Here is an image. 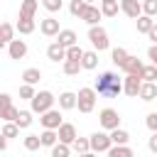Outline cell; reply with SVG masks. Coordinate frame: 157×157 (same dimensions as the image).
<instances>
[{"label": "cell", "mask_w": 157, "mask_h": 157, "mask_svg": "<svg viewBox=\"0 0 157 157\" xmlns=\"http://www.w3.org/2000/svg\"><path fill=\"white\" fill-rule=\"evenodd\" d=\"M42 145H39V135H27L25 137V150H29V152H37Z\"/></svg>", "instance_id": "obj_38"}, {"label": "cell", "mask_w": 157, "mask_h": 157, "mask_svg": "<svg viewBox=\"0 0 157 157\" xmlns=\"http://www.w3.org/2000/svg\"><path fill=\"white\" fill-rule=\"evenodd\" d=\"M88 39H91V44H93V49H96V52H103V49H108V47H110V42H108V32H105L101 25L88 27Z\"/></svg>", "instance_id": "obj_3"}, {"label": "cell", "mask_w": 157, "mask_h": 157, "mask_svg": "<svg viewBox=\"0 0 157 157\" xmlns=\"http://www.w3.org/2000/svg\"><path fill=\"white\" fill-rule=\"evenodd\" d=\"M76 39H78V37H76L74 29H59V34H56V44H61L64 49H66V47H74Z\"/></svg>", "instance_id": "obj_16"}, {"label": "cell", "mask_w": 157, "mask_h": 157, "mask_svg": "<svg viewBox=\"0 0 157 157\" xmlns=\"http://www.w3.org/2000/svg\"><path fill=\"white\" fill-rule=\"evenodd\" d=\"M15 125H17L20 130H22V128H29V125H32V113H29V110H17Z\"/></svg>", "instance_id": "obj_31"}, {"label": "cell", "mask_w": 157, "mask_h": 157, "mask_svg": "<svg viewBox=\"0 0 157 157\" xmlns=\"http://www.w3.org/2000/svg\"><path fill=\"white\" fill-rule=\"evenodd\" d=\"M108 157H135L132 150L128 145H110L108 147Z\"/></svg>", "instance_id": "obj_26"}, {"label": "cell", "mask_w": 157, "mask_h": 157, "mask_svg": "<svg viewBox=\"0 0 157 157\" xmlns=\"http://www.w3.org/2000/svg\"><path fill=\"white\" fill-rule=\"evenodd\" d=\"M93 91H96V96L113 98V96H118L123 91V78L115 71H103V74H98V78L93 83Z\"/></svg>", "instance_id": "obj_1"}, {"label": "cell", "mask_w": 157, "mask_h": 157, "mask_svg": "<svg viewBox=\"0 0 157 157\" xmlns=\"http://www.w3.org/2000/svg\"><path fill=\"white\" fill-rule=\"evenodd\" d=\"M108 147H110V137H108V132L98 130V132H93V135L88 137V150H91L93 155H98V152H108Z\"/></svg>", "instance_id": "obj_6"}, {"label": "cell", "mask_w": 157, "mask_h": 157, "mask_svg": "<svg viewBox=\"0 0 157 157\" xmlns=\"http://www.w3.org/2000/svg\"><path fill=\"white\" fill-rule=\"evenodd\" d=\"M81 54H83V49H81L78 44L66 47V59H71V61H81Z\"/></svg>", "instance_id": "obj_39"}, {"label": "cell", "mask_w": 157, "mask_h": 157, "mask_svg": "<svg viewBox=\"0 0 157 157\" xmlns=\"http://www.w3.org/2000/svg\"><path fill=\"white\" fill-rule=\"evenodd\" d=\"M42 2H44V0H42Z\"/></svg>", "instance_id": "obj_52"}, {"label": "cell", "mask_w": 157, "mask_h": 157, "mask_svg": "<svg viewBox=\"0 0 157 157\" xmlns=\"http://www.w3.org/2000/svg\"><path fill=\"white\" fill-rule=\"evenodd\" d=\"M39 123H42V128L44 130H56L64 120H61V113L59 110H54V108H49L47 113H42V118H39Z\"/></svg>", "instance_id": "obj_9"}, {"label": "cell", "mask_w": 157, "mask_h": 157, "mask_svg": "<svg viewBox=\"0 0 157 157\" xmlns=\"http://www.w3.org/2000/svg\"><path fill=\"white\" fill-rule=\"evenodd\" d=\"M147 59H150V64L157 66V44H152V47L147 49Z\"/></svg>", "instance_id": "obj_43"}, {"label": "cell", "mask_w": 157, "mask_h": 157, "mask_svg": "<svg viewBox=\"0 0 157 157\" xmlns=\"http://www.w3.org/2000/svg\"><path fill=\"white\" fill-rule=\"evenodd\" d=\"M22 81H25L27 86H34V83H39V81H42V71H39V69H34V66H29V69H25V71H22Z\"/></svg>", "instance_id": "obj_21"}, {"label": "cell", "mask_w": 157, "mask_h": 157, "mask_svg": "<svg viewBox=\"0 0 157 157\" xmlns=\"http://www.w3.org/2000/svg\"><path fill=\"white\" fill-rule=\"evenodd\" d=\"M0 135H2L5 140H10V137H17V135H20V128H17L15 123H5V125H2V132H0Z\"/></svg>", "instance_id": "obj_37"}, {"label": "cell", "mask_w": 157, "mask_h": 157, "mask_svg": "<svg viewBox=\"0 0 157 157\" xmlns=\"http://www.w3.org/2000/svg\"><path fill=\"white\" fill-rule=\"evenodd\" d=\"M76 108L81 113H91L96 108V91L93 88H78V93H76Z\"/></svg>", "instance_id": "obj_4"}, {"label": "cell", "mask_w": 157, "mask_h": 157, "mask_svg": "<svg viewBox=\"0 0 157 157\" xmlns=\"http://www.w3.org/2000/svg\"><path fill=\"white\" fill-rule=\"evenodd\" d=\"M147 147H150V152H157V132H152V135H150Z\"/></svg>", "instance_id": "obj_45"}, {"label": "cell", "mask_w": 157, "mask_h": 157, "mask_svg": "<svg viewBox=\"0 0 157 157\" xmlns=\"http://www.w3.org/2000/svg\"><path fill=\"white\" fill-rule=\"evenodd\" d=\"M147 128H150L152 132H157V113H150V115H147Z\"/></svg>", "instance_id": "obj_44"}, {"label": "cell", "mask_w": 157, "mask_h": 157, "mask_svg": "<svg viewBox=\"0 0 157 157\" xmlns=\"http://www.w3.org/2000/svg\"><path fill=\"white\" fill-rule=\"evenodd\" d=\"M140 10H142V15L155 17L157 15V0H140Z\"/></svg>", "instance_id": "obj_34"}, {"label": "cell", "mask_w": 157, "mask_h": 157, "mask_svg": "<svg viewBox=\"0 0 157 157\" xmlns=\"http://www.w3.org/2000/svg\"><path fill=\"white\" fill-rule=\"evenodd\" d=\"M37 0H22V5H20V17H25V20H34V15H37Z\"/></svg>", "instance_id": "obj_19"}, {"label": "cell", "mask_w": 157, "mask_h": 157, "mask_svg": "<svg viewBox=\"0 0 157 157\" xmlns=\"http://www.w3.org/2000/svg\"><path fill=\"white\" fill-rule=\"evenodd\" d=\"M98 123H101V128L103 130H115V128H120V115H118V110L115 108H103L101 113H98Z\"/></svg>", "instance_id": "obj_5"}, {"label": "cell", "mask_w": 157, "mask_h": 157, "mask_svg": "<svg viewBox=\"0 0 157 157\" xmlns=\"http://www.w3.org/2000/svg\"><path fill=\"white\" fill-rule=\"evenodd\" d=\"M61 69H64L66 76H76V74L81 71V64H78V61H71V59H64V61H61Z\"/></svg>", "instance_id": "obj_32"}, {"label": "cell", "mask_w": 157, "mask_h": 157, "mask_svg": "<svg viewBox=\"0 0 157 157\" xmlns=\"http://www.w3.org/2000/svg\"><path fill=\"white\" fill-rule=\"evenodd\" d=\"M59 108H61V110H71V108H76V93H71V91L59 93Z\"/></svg>", "instance_id": "obj_22"}, {"label": "cell", "mask_w": 157, "mask_h": 157, "mask_svg": "<svg viewBox=\"0 0 157 157\" xmlns=\"http://www.w3.org/2000/svg\"><path fill=\"white\" fill-rule=\"evenodd\" d=\"M98 10H101V17H115L120 7H118V0H108V2H101Z\"/></svg>", "instance_id": "obj_24"}, {"label": "cell", "mask_w": 157, "mask_h": 157, "mask_svg": "<svg viewBox=\"0 0 157 157\" xmlns=\"http://www.w3.org/2000/svg\"><path fill=\"white\" fill-rule=\"evenodd\" d=\"M7 54H10V59H25L27 56V42L25 39L7 42Z\"/></svg>", "instance_id": "obj_11"}, {"label": "cell", "mask_w": 157, "mask_h": 157, "mask_svg": "<svg viewBox=\"0 0 157 157\" xmlns=\"http://www.w3.org/2000/svg\"><path fill=\"white\" fill-rule=\"evenodd\" d=\"M140 83H142V81H140L137 76H125V78H123V91H125V93H128L130 98H137Z\"/></svg>", "instance_id": "obj_15"}, {"label": "cell", "mask_w": 157, "mask_h": 157, "mask_svg": "<svg viewBox=\"0 0 157 157\" xmlns=\"http://www.w3.org/2000/svg\"><path fill=\"white\" fill-rule=\"evenodd\" d=\"M69 147H71V150H74L76 155H83V152H91V150H88V137H76V140H74V142H71Z\"/></svg>", "instance_id": "obj_33"}, {"label": "cell", "mask_w": 157, "mask_h": 157, "mask_svg": "<svg viewBox=\"0 0 157 157\" xmlns=\"http://www.w3.org/2000/svg\"><path fill=\"white\" fill-rule=\"evenodd\" d=\"M142 66H145V64H142L137 56H130V54H128V59H125V61H123L118 69H120L125 76H137V78H140V71H142Z\"/></svg>", "instance_id": "obj_8"}, {"label": "cell", "mask_w": 157, "mask_h": 157, "mask_svg": "<svg viewBox=\"0 0 157 157\" xmlns=\"http://www.w3.org/2000/svg\"><path fill=\"white\" fill-rule=\"evenodd\" d=\"M52 157H71V147L56 142V145H52Z\"/></svg>", "instance_id": "obj_36"}, {"label": "cell", "mask_w": 157, "mask_h": 157, "mask_svg": "<svg viewBox=\"0 0 157 157\" xmlns=\"http://www.w3.org/2000/svg\"><path fill=\"white\" fill-rule=\"evenodd\" d=\"M78 20H83L88 27H93V25H98V20H101V10H98L96 5H86V7L81 10Z\"/></svg>", "instance_id": "obj_12"}, {"label": "cell", "mask_w": 157, "mask_h": 157, "mask_svg": "<svg viewBox=\"0 0 157 157\" xmlns=\"http://www.w3.org/2000/svg\"><path fill=\"white\" fill-rule=\"evenodd\" d=\"M76 157H96L93 152H83V155H76Z\"/></svg>", "instance_id": "obj_48"}, {"label": "cell", "mask_w": 157, "mask_h": 157, "mask_svg": "<svg viewBox=\"0 0 157 157\" xmlns=\"http://www.w3.org/2000/svg\"><path fill=\"white\" fill-rule=\"evenodd\" d=\"M83 7H86V2H83V0H71V5H69V12H71L74 17H78Z\"/></svg>", "instance_id": "obj_41"}, {"label": "cell", "mask_w": 157, "mask_h": 157, "mask_svg": "<svg viewBox=\"0 0 157 157\" xmlns=\"http://www.w3.org/2000/svg\"><path fill=\"white\" fill-rule=\"evenodd\" d=\"M59 20H54V17H44L42 22H39V32L44 34V37H56L59 34Z\"/></svg>", "instance_id": "obj_13"}, {"label": "cell", "mask_w": 157, "mask_h": 157, "mask_svg": "<svg viewBox=\"0 0 157 157\" xmlns=\"http://www.w3.org/2000/svg\"><path fill=\"white\" fill-rule=\"evenodd\" d=\"M110 145H128L130 142V132L128 130H123V128H115V130H110Z\"/></svg>", "instance_id": "obj_20"}, {"label": "cell", "mask_w": 157, "mask_h": 157, "mask_svg": "<svg viewBox=\"0 0 157 157\" xmlns=\"http://www.w3.org/2000/svg\"><path fill=\"white\" fill-rule=\"evenodd\" d=\"M5 147H7V140H5V137H2V135H0V152H2V150H5Z\"/></svg>", "instance_id": "obj_47"}, {"label": "cell", "mask_w": 157, "mask_h": 157, "mask_svg": "<svg viewBox=\"0 0 157 157\" xmlns=\"http://www.w3.org/2000/svg\"><path fill=\"white\" fill-rule=\"evenodd\" d=\"M118 7H120L128 17H132V20H137V17L142 15V10H140V0H120Z\"/></svg>", "instance_id": "obj_14"}, {"label": "cell", "mask_w": 157, "mask_h": 157, "mask_svg": "<svg viewBox=\"0 0 157 157\" xmlns=\"http://www.w3.org/2000/svg\"><path fill=\"white\" fill-rule=\"evenodd\" d=\"M56 142H59L56 140V130H42V135H39V145L42 147H52Z\"/></svg>", "instance_id": "obj_28"}, {"label": "cell", "mask_w": 157, "mask_h": 157, "mask_svg": "<svg viewBox=\"0 0 157 157\" xmlns=\"http://www.w3.org/2000/svg\"><path fill=\"white\" fill-rule=\"evenodd\" d=\"M155 78H157V66H155V64H147V66H142V71H140V81L155 83Z\"/></svg>", "instance_id": "obj_27"}, {"label": "cell", "mask_w": 157, "mask_h": 157, "mask_svg": "<svg viewBox=\"0 0 157 157\" xmlns=\"http://www.w3.org/2000/svg\"><path fill=\"white\" fill-rule=\"evenodd\" d=\"M83 2H86V5H93V0H83Z\"/></svg>", "instance_id": "obj_50"}, {"label": "cell", "mask_w": 157, "mask_h": 157, "mask_svg": "<svg viewBox=\"0 0 157 157\" xmlns=\"http://www.w3.org/2000/svg\"><path fill=\"white\" fill-rule=\"evenodd\" d=\"M101 2H108V0H101Z\"/></svg>", "instance_id": "obj_51"}, {"label": "cell", "mask_w": 157, "mask_h": 157, "mask_svg": "<svg viewBox=\"0 0 157 157\" xmlns=\"http://www.w3.org/2000/svg\"><path fill=\"white\" fill-rule=\"evenodd\" d=\"M76 137H78V135H76V128H74L71 123H61V125L56 128V140H59L61 145H71Z\"/></svg>", "instance_id": "obj_10"}, {"label": "cell", "mask_w": 157, "mask_h": 157, "mask_svg": "<svg viewBox=\"0 0 157 157\" xmlns=\"http://www.w3.org/2000/svg\"><path fill=\"white\" fill-rule=\"evenodd\" d=\"M34 20H25V17H17V25H15V32H20V34H32L34 32Z\"/></svg>", "instance_id": "obj_25"}, {"label": "cell", "mask_w": 157, "mask_h": 157, "mask_svg": "<svg viewBox=\"0 0 157 157\" xmlns=\"http://www.w3.org/2000/svg\"><path fill=\"white\" fill-rule=\"evenodd\" d=\"M137 96L142 98V101H155L157 98V83H147V81H142L140 83V91H137Z\"/></svg>", "instance_id": "obj_17"}, {"label": "cell", "mask_w": 157, "mask_h": 157, "mask_svg": "<svg viewBox=\"0 0 157 157\" xmlns=\"http://www.w3.org/2000/svg\"><path fill=\"white\" fill-rule=\"evenodd\" d=\"M78 64H81V69H96L98 66V52H83Z\"/></svg>", "instance_id": "obj_23"}, {"label": "cell", "mask_w": 157, "mask_h": 157, "mask_svg": "<svg viewBox=\"0 0 157 157\" xmlns=\"http://www.w3.org/2000/svg\"><path fill=\"white\" fill-rule=\"evenodd\" d=\"M15 118H17V108L12 105V98L7 93H0V120L15 123Z\"/></svg>", "instance_id": "obj_7"}, {"label": "cell", "mask_w": 157, "mask_h": 157, "mask_svg": "<svg viewBox=\"0 0 157 157\" xmlns=\"http://www.w3.org/2000/svg\"><path fill=\"white\" fill-rule=\"evenodd\" d=\"M152 27H155V17H147V15H140V17H137V32L147 34Z\"/></svg>", "instance_id": "obj_30"}, {"label": "cell", "mask_w": 157, "mask_h": 157, "mask_svg": "<svg viewBox=\"0 0 157 157\" xmlns=\"http://www.w3.org/2000/svg\"><path fill=\"white\" fill-rule=\"evenodd\" d=\"M0 39L7 44V42H12L15 39V25H10V22H0Z\"/></svg>", "instance_id": "obj_29"}, {"label": "cell", "mask_w": 157, "mask_h": 157, "mask_svg": "<svg viewBox=\"0 0 157 157\" xmlns=\"http://www.w3.org/2000/svg\"><path fill=\"white\" fill-rule=\"evenodd\" d=\"M2 47H5V42H2V39H0V52H2Z\"/></svg>", "instance_id": "obj_49"}, {"label": "cell", "mask_w": 157, "mask_h": 157, "mask_svg": "<svg viewBox=\"0 0 157 157\" xmlns=\"http://www.w3.org/2000/svg\"><path fill=\"white\" fill-rule=\"evenodd\" d=\"M54 93L52 91H37L34 96H32V101H29V113H47L49 108H54Z\"/></svg>", "instance_id": "obj_2"}, {"label": "cell", "mask_w": 157, "mask_h": 157, "mask_svg": "<svg viewBox=\"0 0 157 157\" xmlns=\"http://www.w3.org/2000/svg\"><path fill=\"white\" fill-rule=\"evenodd\" d=\"M147 37H150V42H152V44H157V27H152V29L147 32Z\"/></svg>", "instance_id": "obj_46"}, {"label": "cell", "mask_w": 157, "mask_h": 157, "mask_svg": "<svg viewBox=\"0 0 157 157\" xmlns=\"http://www.w3.org/2000/svg\"><path fill=\"white\" fill-rule=\"evenodd\" d=\"M61 5H64V0H44V7H47L49 12H59Z\"/></svg>", "instance_id": "obj_42"}, {"label": "cell", "mask_w": 157, "mask_h": 157, "mask_svg": "<svg viewBox=\"0 0 157 157\" xmlns=\"http://www.w3.org/2000/svg\"><path fill=\"white\" fill-rule=\"evenodd\" d=\"M37 91H34V86H27V83H22L20 86V98H25V101H32V96H34Z\"/></svg>", "instance_id": "obj_40"}, {"label": "cell", "mask_w": 157, "mask_h": 157, "mask_svg": "<svg viewBox=\"0 0 157 157\" xmlns=\"http://www.w3.org/2000/svg\"><path fill=\"white\" fill-rule=\"evenodd\" d=\"M110 59H113V64H115V66H120V64L128 59V52H125L123 47H115V49H110Z\"/></svg>", "instance_id": "obj_35"}, {"label": "cell", "mask_w": 157, "mask_h": 157, "mask_svg": "<svg viewBox=\"0 0 157 157\" xmlns=\"http://www.w3.org/2000/svg\"><path fill=\"white\" fill-rule=\"evenodd\" d=\"M47 56H49V61H64V59H66V49H64L61 44L52 42V44L47 47Z\"/></svg>", "instance_id": "obj_18"}]
</instances>
